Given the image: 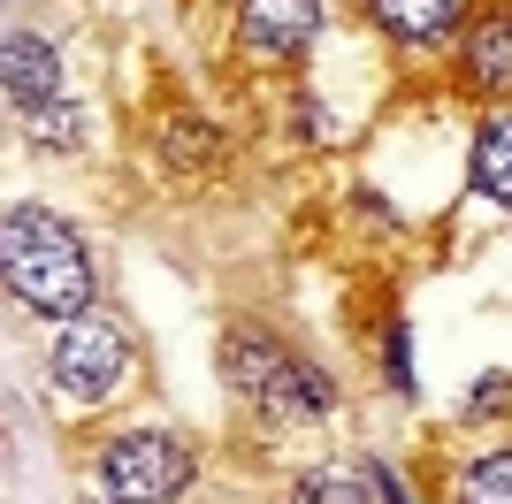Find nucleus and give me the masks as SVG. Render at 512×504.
<instances>
[{
	"label": "nucleus",
	"mask_w": 512,
	"mask_h": 504,
	"mask_svg": "<svg viewBox=\"0 0 512 504\" xmlns=\"http://www.w3.org/2000/svg\"><path fill=\"white\" fill-rule=\"evenodd\" d=\"M467 191L482 207L512 214V107H490L467 138Z\"/></svg>",
	"instance_id": "1a4fd4ad"
},
{
	"label": "nucleus",
	"mask_w": 512,
	"mask_h": 504,
	"mask_svg": "<svg viewBox=\"0 0 512 504\" xmlns=\"http://www.w3.org/2000/svg\"><path fill=\"white\" fill-rule=\"evenodd\" d=\"M291 123H299L306 146H329V138H337V115H329V100H314V92H299V100H291Z\"/></svg>",
	"instance_id": "dca6fc26"
},
{
	"label": "nucleus",
	"mask_w": 512,
	"mask_h": 504,
	"mask_svg": "<svg viewBox=\"0 0 512 504\" xmlns=\"http://www.w3.org/2000/svg\"><path fill=\"white\" fill-rule=\"evenodd\" d=\"M0 84H8V107H16V115H31V107H54V100H69L62 46L46 39V31H31V23H16V31L0 39Z\"/></svg>",
	"instance_id": "6e6552de"
},
{
	"label": "nucleus",
	"mask_w": 512,
	"mask_h": 504,
	"mask_svg": "<svg viewBox=\"0 0 512 504\" xmlns=\"http://www.w3.org/2000/svg\"><path fill=\"white\" fill-rule=\"evenodd\" d=\"M383 390L413 398V321H406V314L383 321Z\"/></svg>",
	"instance_id": "4468645a"
},
{
	"label": "nucleus",
	"mask_w": 512,
	"mask_h": 504,
	"mask_svg": "<svg viewBox=\"0 0 512 504\" xmlns=\"http://www.w3.org/2000/svg\"><path fill=\"white\" fill-rule=\"evenodd\" d=\"M0 275L31 321H77L100 306V268H92L85 230L62 222L54 207H31V199L0 214Z\"/></svg>",
	"instance_id": "f03ea898"
},
{
	"label": "nucleus",
	"mask_w": 512,
	"mask_h": 504,
	"mask_svg": "<svg viewBox=\"0 0 512 504\" xmlns=\"http://www.w3.org/2000/svg\"><path fill=\"white\" fill-rule=\"evenodd\" d=\"M85 504H115V497H85Z\"/></svg>",
	"instance_id": "f3484780"
},
{
	"label": "nucleus",
	"mask_w": 512,
	"mask_h": 504,
	"mask_svg": "<svg viewBox=\"0 0 512 504\" xmlns=\"http://www.w3.org/2000/svg\"><path fill=\"white\" fill-rule=\"evenodd\" d=\"M199 482V451L161 420H138V428H115L92 459V489L115 504H184Z\"/></svg>",
	"instance_id": "7ed1b4c3"
},
{
	"label": "nucleus",
	"mask_w": 512,
	"mask_h": 504,
	"mask_svg": "<svg viewBox=\"0 0 512 504\" xmlns=\"http://www.w3.org/2000/svg\"><path fill=\"white\" fill-rule=\"evenodd\" d=\"M451 504H512V443L451 466Z\"/></svg>",
	"instance_id": "f8f14e48"
},
{
	"label": "nucleus",
	"mask_w": 512,
	"mask_h": 504,
	"mask_svg": "<svg viewBox=\"0 0 512 504\" xmlns=\"http://www.w3.org/2000/svg\"><path fill=\"white\" fill-rule=\"evenodd\" d=\"M360 8L398 54H451L474 16V0H360Z\"/></svg>",
	"instance_id": "0eeeda50"
},
{
	"label": "nucleus",
	"mask_w": 512,
	"mask_h": 504,
	"mask_svg": "<svg viewBox=\"0 0 512 504\" xmlns=\"http://www.w3.org/2000/svg\"><path fill=\"white\" fill-rule=\"evenodd\" d=\"M283 504H375V482H367V466H352V459H321L283 489Z\"/></svg>",
	"instance_id": "9b49d317"
},
{
	"label": "nucleus",
	"mask_w": 512,
	"mask_h": 504,
	"mask_svg": "<svg viewBox=\"0 0 512 504\" xmlns=\"http://www.w3.org/2000/svg\"><path fill=\"white\" fill-rule=\"evenodd\" d=\"M451 69H459V84L474 100H490V107L512 100V0H474L467 31L451 46Z\"/></svg>",
	"instance_id": "423d86ee"
},
{
	"label": "nucleus",
	"mask_w": 512,
	"mask_h": 504,
	"mask_svg": "<svg viewBox=\"0 0 512 504\" xmlns=\"http://www.w3.org/2000/svg\"><path fill=\"white\" fill-rule=\"evenodd\" d=\"M497 420H512V367H482L459 398V428H497Z\"/></svg>",
	"instance_id": "ddd939ff"
},
{
	"label": "nucleus",
	"mask_w": 512,
	"mask_h": 504,
	"mask_svg": "<svg viewBox=\"0 0 512 504\" xmlns=\"http://www.w3.org/2000/svg\"><path fill=\"white\" fill-rule=\"evenodd\" d=\"M16 123H23V146L46 153V161H85V153L100 146V115H92L77 92L54 100V107H31V115H16Z\"/></svg>",
	"instance_id": "9d476101"
},
{
	"label": "nucleus",
	"mask_w": 512,
	"mask_h": 504,
	"mask_svg": "<svg viewBox=\"0 0 512 504\" xmlns=\"http://www.w3.org/2000/svg\"><path fill=\"white\" fill-rule=\"evenodd\" d=\"M161 146H169V161H199V153H214L222 138H214V123H199V115H176V123L161 130Z\"/></svg>",
	"instance_id": "2eb2a0df"
},
{
	"label": "nucleus",
	"mask_w": 512,
	"mask_h": 504,
	"mask_svg": "<svg viewBox=\"0 0 512 504\" xmlns=\"http://www.w3.org/2000/svg\"><path fill=\"white\" fill-rule=\"evenodd\" d=\"M130 375H138V344H130V329L115 314H77V321H54V344H46V382L62 390L69 405H85V413H100V405H115L130 390Z\"/></svg>",
	"instance_id": "20e7f679"
},
{
	"label": "nucleus",
	"mask_w": 512,
	"mask_h": 504,
	"mask_svg": "<svg viewBox=\"0 0 512 504\" xmlns=\"http://www.w3.org/2000/svg\"><path fill=\"white\" fill-rule=\"evenodd\" d=\"M329 31V0H230V46L253 69L306 62Z\"/></svg>",
	"instance_id": "39448f33"
},
{
	"label": "nucleus",
	"mask_w": 512,
	"mask_h": 504,
	"mask_svg": "<svg viewBox=\"0 0 512 504\" xmlns=\"http://www.w3.org/2000/svg\"><path fill=\"white\" fill-rule=\"evenodd\" d=\"M214 375H222V390L253 413L260 436H276V443L306 436V428H329V420L344 413L337 375H329L321 359H306L283 329L253 321V314L222 329V344H214Z\"/></svg>",
	"instance_id": "f257e3e1"
}]
</instances>
